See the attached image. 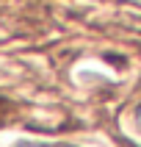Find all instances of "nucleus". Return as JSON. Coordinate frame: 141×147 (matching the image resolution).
<instances>
[{
  "label": "nucleus",
  "instance_id": "obj_1",
  "mask_svg": "<svg viewBox=\"0 0 141 147\" xmlns=\"http://www.w3.org/2000/svg\"><path fill=\"white\" fill-rule=\"evenodd\" d=\"M14 147H64V144H47V142H22V144H14Z\"/></svg>",
  "mask_w": 141,
  "mask_h": 147
},
{
  "label": "nucleus",
  "instance_id": "obj_2",
  "mask_svg": "<svg viewBox=\"0 0 141 147\" xmlns=\"http://www.w3.org/2000/svg\"><path fill=\"white\" fill-rule=\"evenodd\" d=\"M136 119H138V122H141V106H138V111H136Z\"/></svg>",
  "mask_w": 141,
  "mask_h": 147
}]
</instances>
